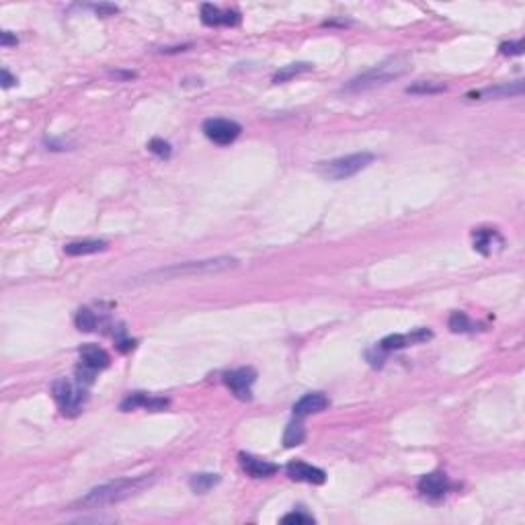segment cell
<instances>
[{"label": "cell", "mask_w": 525, "mask_h": 525, "mask_svg": "<svg viewBox=\"0 0 525 525\" xmlns=\"http://www.w3.org/2000/svg\"><path fill=\"white\" fill-rule=\"evenodd\" d=\"M407 70H409V62L407 59L390 58L378 64V66H374L372 70L359 74L357 78H353L349 85L345 87V90H368V88L382 87V85H388L390 80L402 76Z\"/></svg>", "instance_id": "obj_3"}, {"label": "cell", "mask_w": 525, "mask_h": 525, "mask_svg": "<svg viewBox=\"0 0 525 525\" xmlns=\"http://www.w3.org/2000/svg\"><path fill=\"white\" fill-rule=\"evenodd\" d=\"M416 486H419V493H423L429 498H441L449 491V480L443 472H431V474H425Z\"/></svg>", "instance_id": "obj_12"}, {"label": "cell", "mask_w": 525, "mask_h": 525, "mask_svg": "<svg viewBox=\"0 0 525 525\" xmlns=\"http://www.w3.org/2000/svg\"><path fill=\"white\" fill-rule=\"evenodd\" d=\"M374 158L376 156L372 152H355V154H349V156L335 158L330 162H322L321 173L326 178L343 181V178H349V176L357 175L359 171L368 169L374 162Z\"/></svg>", "instance_id": "obj_4"}, {"label": "cell", "mask_w": 525, "mask_h": 525, "mask_svg": "<svg viewBox=\"0 0 525 525\" xmlns=\"http://www.w3.org/2000/svg\"><path fill=\"white\" fill-rule=\"evenodd\" d=\"M76 326L83 332H92L97 328V316H94V312L88 310V308H80L78 314H76Z\"/></svg>", "instance_id": "obj_23"}, {"label": "cell", "mask_w": 525, "mask_h": 525, "mask_svg": "<svg viewBox=\"0 0 525 525\" xmlns=\"http://www.w3.org/2000/svg\"><path fill=\"white\" fill-rule=\"evenodd\" d=\"M0 43L6 48V46H17V37L10 35V31H2L0 33Z\"/></svg>", "instance_id": "obj_28"}, {"label": "cell", "mask_w": 525, "mask_h": 525, "mask_svg": "<svg viewBox=\"0 0 525 525\" xmlns=\"http://www.w3.org/2000/svg\"><path fill=\"white\" fill-rule=\"evenodd\" d=\"M107 251L105 240H80V242H70L64 246V253L68 257H83V255H94Z\"/></svg>", "instance_id": "obj_18"}, {"label": "cell", "mask_w": 525, "mask_h": 525, "mask_svg": "<svg viewBox=\"0 0 525 525\" xmlns=\"http://www.w3.org/2000/svg\"><path fill=\"white\" fill-rule=\"evenodd\" d=\"M218 482H220V476H218V474H195V476L189 480V486H191L195 493H207V491L214 489Z\"/></svg>", "instance_id": "obj_21"}, {"label": "cell", "mask_w": 525, "mask_h": 525, "mask_svg": "<svg viewBox=\"0 0 525 525\" xmlns=\"http://www.w3.org/2000/svg\"><path fill=\"white\" fill-rule=\"evenodd\" d=\"M306 439V429H304V423L302 421H293L288 425L286 433H284V445L286 447H293V445H300L304 443Z\"/></svg>", "instance_id": "obj_20"}, {"label": "cell", "mask_w": 525, "mask_h": 525, "mask_svg": "<svg viewBox=\"0 0 525 525\" xmlns=\"http://www.w3.org/2000/svg\"><path fill=\"white\" fill-rule=\"evenodd\" d=\"M449 328L454 332H468V330H472V322H470V318H468L464 312H451V316H449Z\"/></svg>", "instance_id": "obj_24"}, {"label": "cell", "mask_w": 525, "mask_h": 525, "mask_svg": "<svg viewBox=\"0 0 525 525\" xmlns=\"http://www.w3.org/2000/svg\"><path fill=\"white\" fill-rule=\"evenodd\" d=\"M500 54H505V56H519V54H524V41L503 43V46H500Z\"/></svg>", "instance_id": "obj_27"}, {"label": "cell", "mask_w": 525, "mask_h": 525, "mask_svg": "<svg viewBox=\"0 0 525 525\" xmlns=\"http://www.w3.org/2000/svg\"><path fill=\"white\" fill-rule=\"evenodd\" d=\"M288 476L295 482H308V484H324L326 472L316 466H310L306 462H292L286 468Z\"/></svg>", "instance_id": "obj_11"}, {"label": "cell", "mask_w": 525, "mask_h": 525, "mask_svg": "<svg viewBox=\"0 0 525 525\" xmlns=\"http://www.w3.org/2000/svg\"><path fill=\"white\" fill-rule=\"evenodd\" d=\"M472 236H474V248L482 255H493L495 248L503 246V238L493 228H478Z\"/></svg>", "instance_id": "obj_16"}, {"label": "cell", "mask_w": 525, "mask_h": 525, "mask_svg": "<svg viewBox=\"0 0 525 525\" xmlns=\"http://www.w3.org/2000/svg\"><path fill=\"white\" fill-rule=\"evenodd\" d=\"M54 398H56V402H58L59 410L66 414V416H74V414H78L83 407H85V402H87V390H85V386L83 384H74V382H70V379L66 378H59L54 382Z\"/></svg>", "instance_id": "obj_5"}, {"label": "cell", "mask_w": 525, "mask_h": 525, "mask_svg": "<svg viewBox=\"0 0 525 525\" xmlns=\"http://www.w3.org/2000/svg\"><path fill=\"white\" fill-rule=\"evenodd\" d=\"M169 405V400L167 398H152V396H148L144 392H136V394H132V396H127L123 402H121V410L123 412H130V410H136V409H148V410H160L164 409Z\"/></svg>", "instance_id": "obj_15"}, {"label": "cell", "mask_w": 525, "mask_h": 525, "mask_svg": "<svg viewBox=\"0 0 525 525\" xmlns=\"http://www.w3.org/2000/svg\"><path fill=\"white\" fill-rule=\"evenodd\" d=\"M240 466L244 468V472L253 478H267V476H273L277 472V466L269 460H262V458H255L251 454H240Z\"/></svg>", "instance_id": "obj_13"}, {"label": "cell", "mask_w": 525, "mask_h": 525, "mask_svg": "<svg viewBox=\"0 0 525 525\" xmlns=\"http://www.w3.org/2000/svg\"><path fill=\"white\" fill-rule=\"evenodd\" d=\"M238 261L234 257H216L207 261H187L181 265H173L167 269H158L144 275V281H167V279H178L187 275H205V273H218V271H228L234 269Z\"/></svg>", "instance_id": "obj_2"}, {"label": "cell", "mask_w": 525, "mask_h": 525, "mask_svg": "<svg viewBox=\"0 0 525 525\" xmlns=\"http://www.w3.org/2000/svg\"><path fill=\"white\" fill-rule=\"evenodd\" d=\"M202 21L207 27H236L240 23V15L236 10H220L214 4H204L202 6Z\"/></svg>", "instance_id": "obj_10"}, {"label": "cell", "mask_w": 525, "mask_h": 525, "mask_svg": "<svg viewBox=\"0 0 525 525\" xmlns=\"http://www.w3.org/2000/svg\"><path fill=\"white\" fill-rule=\"evenodd\" d=\"M154 482L152 476H136V478H119L113 482L101 484L97 489H92L85 498H80L83 507H103V505H113L119 503L127 496L136 495L140 491H144Z\"/></svg>", "instance_id": "obj_1"}, {"label": "cell", "mask_w": 525, "mask_h": 525, "mask_svg": "<svg viewBox=\"0 0 525 525\" xmlns=\"http://www.w3.org/2000/svg\"><path fill=\"white\" fill-rule=\"evenodd\" d=\"M148 150L152 152V154H156L158 158H169L171 156V144L169 142H164V140H160V138H152L150 140V144H148Z\"/></svg>", "instance_id": "obj_26"}, {"label": "cell", "mask_w": 525, "mask_h": 525, "mask_svg": "<svg viewBox=\"0 0 525 525\" xmlns=\"http://www.w3.org/2000/svg\"><path fill=\"white\" fill-rule=\"evenodd\" d=\"M257 379V372L253 368H240V370H234V372H228L224 376V382L226 386L232 390V394L240 400H251L253 398V384Z\"/></svg>", "instance_id": "obj_8"}, {"label": "cell", "mask_w": 525, "mask_h": 525, "mask_svg": "<svg viewBox=\"0 0 525 525\" xmlns=\"http://www.w3.org/2000/svg\"><path fill=\"white\" fill-rule=\"evenodd\" d=\"M431 337H433L431 330H427V328H416L414 332H409V335H390V337H386L384 341H379L378 347L384 351V353H388V351L409 347V345H414V343L429 341Z\"/></svg>", "instance_id": "obj_9"}, {"label": "cell", "mask_w": 525, "mask_h": 525, "mask_svg": "<svg viewBox=\"0 0 525 525\" xmlns=\"http://www.w3.org/2000/svg\"><path fill=\"white\" fill-rule=\"evenodd\" d=\"M443 90H445V85L433 83V80H419V83L407 87V92H410V94H438Z\"/></svg>", "instance_id": "obj_22"}, {"label": "cell", "mask_w": 525, "mask_h": 525, "mask_svg": "<svg viewBox=\"0 0 525 525\" xmlns=\"http://www.w3.org/2000/svg\"><path fill=\"white\" fill-rule=\"evenodd\" d=\"M281 524L312 525L314 524V517H312V515H306L304 511H292V513H288V515H284V517H281Z\"/></svg>", "instance_id": "obj_25"}, {"label": "cell", "mask_w": 525, "mask_h": 525, "mask_svg": "<svg viewBox=\"0 0 525 525\" xmlns=\"http://www.w3.org/2000/svg\"><path fill=\"white\" fill-rule=\"evenodd\" d=\"M242 127L240 123H236L232 119H222V117H214L204 121V134L207 140H211L218 146H228L234 140L240 136Z\"/></svg>", "instance_id": "obj_7"}, {"label": "cell", "mask_w": 525, "mask_h": 525, "mask_svg": "<svg viewBox=\"0 0 525 525\" xmlns=\"http://www.w3.org/2000/svg\"><path fill=\"white\" fill-rule=\"evenodd\" d=\"M308 70H312V64H308V62L290 64V66L281 68L279 72H275V76H273V83H275V85H279V83L292 80L293 76H298V74H302V72H308Z\"/></svg>", "instance_id": "obj_19"}, {"label": "cell", "mask_w": 525, "mask_h": 525, "mask_svg": "<svg viewBox=\"0 0 525 525\" xmlns=\"http://www.w3.org/2000/svg\"><path fill=\"white\" fill-rule=\"evenodd\" d=\"M15 83H17V78H13V76L8 74V70H2V87L8 88L13 87Z\"/></svg>", "instance_id": "obj_30"}, {"label": "cell", "mask_w": 525, "mask_h": 525, "mask_svg": "<svg viewBox=\"0 0 525 525\" xmlns=\"http://www.w3.org/2000/svg\"><path fill=\"white\" fill-rule=\"evenodd\" d=\"M109 363H111V359H109L107 351L101 349L99 345H83L80 347V365L76 368L78 382L83 386L92 384L94 374L101 372V370H105Z\"/></svg>", "instance_id": "obj_6"}, {"label": "cell", "mask_w": 525, "mask_h": 525, "mask_svg": "<svg viewBox=\"0 0 525 525\" xmlns=\"http://www.w3.org/2000/svg\"><path fill=\"white\" fill-rule=\"evenodd\" d=\"M328 407V398L322 392H310L304 394L295 405H293V414L295 416H308V414H316Z\"/></svg>", "instance_id": "obj_14"}, {"label": "cell", "mask_w": 525, "mask_h": 525, "mask_svg": "<svg viewBox=\"0 0 525 525\" xmlns=\"http://www.w3.org/2000/svg\"><path fill=\"white\" fill-rule=\"evenodd\" d=\"M119 8L117 6H113V4H101V6H97V13L101 15V17H105V15H113V13H117Z\"/></svg>", "instance_id": "obj_29"}, {"label": "cell", "mask_w": 525, "mask_h": 525, "mask_svg": "<svg viewBox=\"0 0 525 525\" xmlns=\"http://www.w3.org/2000/svg\"><path fill=\"white\" fill-rule=\"evenodd\" d=\"M524 92V83H513V85H500V87H489L482 90H474L468 94V99H500V97H513Z\"/></svg>", "instance_id": "obj_17"}]
</instances>
